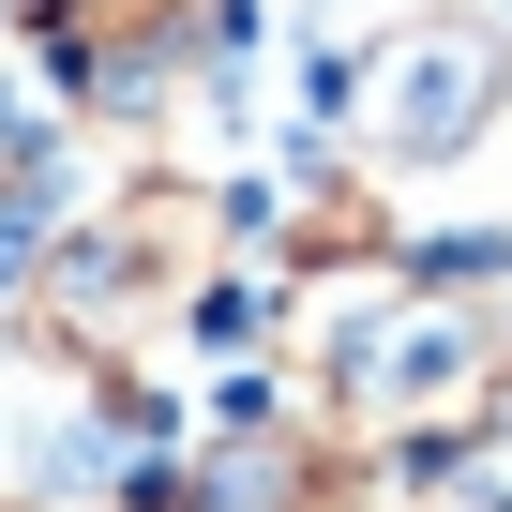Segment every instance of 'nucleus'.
Returning <instances> with one entry per match:
<instances>
[{
  "mask_svg": "<svg viewBox=\"0 0 512 512\" xmlns=\"http://www.w3.org/2000/svg\"><path fill=\"white\" fill-rule=\"evenodd\" d=\"M512 407V332L497 302L407 272V256H362V287L317 302V422L362 452V467H437L452 437H482Z\"/></svg>",
  "mask_w": 512,
  "mask_h": 512,
  "instance_id": "1",
  "label": "nucleus"
},
{
  "mask_svg": "<svg viewBox=\"0 0 512 512\" xmlns=\"http://www.w3.org/2000/svg\"><path fill=\"white\" fill-rule=\"evenodd\" d=\"M497 106H512V31L467 16V0L377 31V46L347 61V91H332V121L362 136V166H407V181H422V166H467V151L497 136Z\"/></svg>",
  "mask_w": 512,
  "mask_h": 512,
  "instance_id": "2",
  "label": "nucleus"
},
{
  "mask_svg": "<svg viewBox=\"0 0 512 512\" xmlns=\"http://www.w3.org/2000/svg\"><path fill=\"white\" fill-rule=\"evenodd\" d=\"M166 512H362V452L302 407H241L166 467Z\"/></svg>",
  "mask_w": 512,
  "mask_h": 512,
  "instance_id": "3",
  "label": "nucleus"
},
{
  "mask_svg": "<svg viewBox=\"0 0 512 512\" xmlns=\"http://www.w3.org/2000/svg\"><path fill=\"white\" fill-rule=\"evenodd\" d=\"M46 226H61L46 196H16V181H0V347L31 332V287H46Z\"/></svg>",
  "mask_w": 512,
  "mask_h": 512,
  "instance_id": "4",
  "label": "nucleus"
},
{
  "mask_svg": "<svg viewBox=\"0 0 512 512\" xmlns=\"http://www.w3.org/2000/svg\"><path fill=\"white\" fill-rule=\"evenodd\" d=\"M91 512H136V497H91Z\"/></svg>",
  "mask_w": 512,
  "mask_h": 512,
  "instance_id": "5",
  "label": "nucleus"
}]
</instances>
